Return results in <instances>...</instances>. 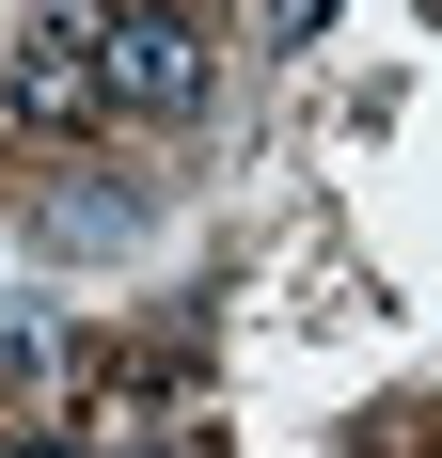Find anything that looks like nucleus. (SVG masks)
<instances>
[{
  "label": "nucleus",
  "mask_w": 442,
  "mask_h": 458,
  "mask_svg": "<svg viewBox=\"0 0 442 458\" xmlns=\"http://www.w3.org/2000/svg\"><path fill=\"white\" fill-rule=\"evenodd\" d=\"M142 458H221V427H158V443H142Z\"/></svg>",
  "instance_id": "obj_3"
},
{
  "label": "nucleus",
  "mask_w": 442,
  "mask_h": 458,
  "mask_svg": "<svg viewBox=\"0 0 442 458\" xmlns=\"http://www.w3.org/2000/svg\"><path fill=\"white\" fill-rule=\"evenodd\" d=\"M111 0H47L32 16V47H16V127L32 142H80V127H111Z\"/></svg>",
  "instance_id": "obj_1"
},
{
  "label": "nucleus",
  "mask_w": 442,
  "mask_h": 458,
  "mask_svg": "<svg viewBox=\"0 0 442 458\" xmlns=\"http://www.w3.org/2000/svg\"><path fill=\"white\" fill-rule=\"evenodd\" d=\"M111 111H142V127H174V111H206V16H111Z\"/></svg>",
  "instance_id": "obj_2"
}]
</instances>
